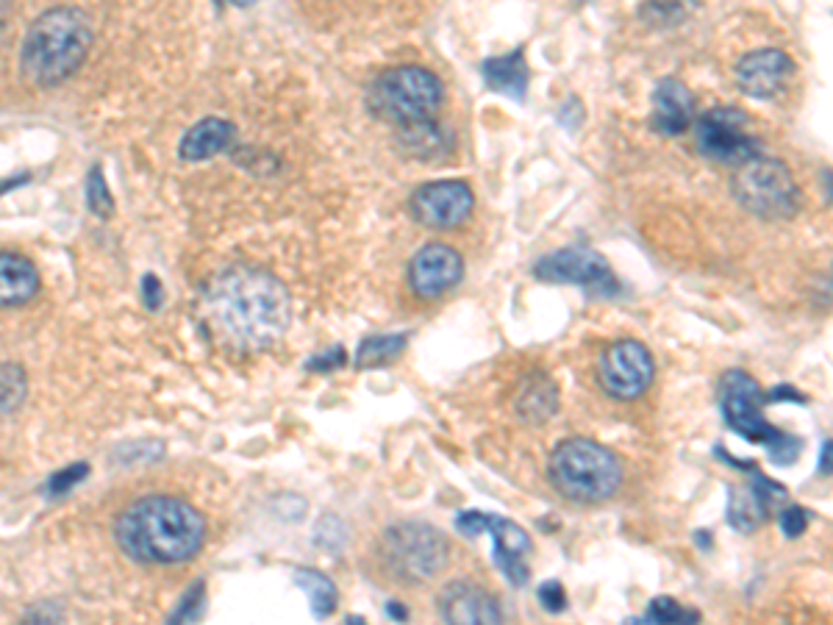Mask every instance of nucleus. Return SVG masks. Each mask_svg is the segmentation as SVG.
Instances as JSON below:
<instances>
[{
	"instance_id": "nucleus-1",
	"label": "nucleus",
	"mask_w": 833,
	"mask_h": 625,
	"mask_svg": "<svg viewBox=\"0 0 833 625\" xmlns=\"http://www.w3.org/2000/svg\"><path fill=\"white\" fill-rule=\"evenodd\" d=\"M203 320L223 348L256 353L284 337L292 320V300L273 273L234 264L209 281L203 292Z\"/></svg>"
},
{
	"instance_id": "nucleus-2",
	"label": "nucleus",
	"mask_w": 833,
	"mask_h": 625,
	"mask_svg": "<svg viewBox=\"0 0 833 625\" xmlns=\"http://www.w3.org/2000/svg\"><path fill=\"white\" fill-rule=\"evenodd\" d=\"M206 539L195 506L173 495H145L128 503L114 520V542L139 564H184Z\"/></svg>"
},
{
	"instance_id": "nucleus-3",
	"label": "nucleus",
	"mask_w": 833,
	"mask_h": 625,
	"mask_svg": "<svg viewBox=\"0 0 833 625\" xmlns=\"http://www.w3.org/2000/svg\"><path fill=\"white\" fill-rule=\"evenodd\" d=\"M92 48V20L75 6L42 12L25 31L20 70L37 87H56L84 64Z\"/></svg>"
},
{
	"instance_id": "nucleus-4",
	"label": "nucleus",
	"mask_w": 833,
	"mask_h": 625,
	"mask_svg": "<svg viewBox=\"0 0 833 625\" xmlns=\"http://www.w3.org/2000/svg\"><path fill=\"white\" fill-rule=\"evenodd\" d=\"M550 484L559 495L575 503H603L617 495L622 484V464L617 453L595 439H564L550 453Z\"/></svg>"
},
{
	"instance_id": "nucleus-5",
	"label": "nucleus",
	"mask_w": 833,
	"mask_h": 625,
	"mask_svg": "<svg viewBox=\"0 0 833 625\" xmlns=\"http://www.w3.org/2000/svg\"><path fill=\"white\" fill-rule=\"evenodd\" d=\"M764 403H767V395L753 375L739 367L722 373L720 412L725 423L731 425V431L747 442L764 445L772 464H795L800 448H803V439L778 431L761 412Z\"/></svg>"
},
{
	"instance_id": "nucleus-6",
	"label": "nucleus",
	"mask_w": 833,
	"mask_h": 625,
	"mask_svg": "<svg viewBox=\"0 0 833 625\" xmlns=\"http://www.w3.org/2000/svg\"><path fill=\"white\" fill-rule=\"evenodd\" d=\"M445 87L439 75L417 67V64H400L386 70L367 92V103L373 114L386 123L398 125L400 131H411L434 120V114L442 109Z\"/></svg>"
},
{
	"instance_id": "nucleus-7",
	"label": "nucleus",
	"mask_w": 833,
	"mask_h": 625,
	"mask_svg": "<svg viewBox=\"0 0 833 625\" xmlns=\"http://www.w3.org/2000/svg\"><path fill=\"white\" fill-rule=\"evenodd\" d=\"M378 562L400 584H423L448 564V539L428 523H398L378 542Z\"/></svg>"
},
{
	"instance_id": "nucleus-8",
	"label": "nucleus",
	"mask_w": 833,
	"mask_h": 625,
	"mask_svg": "<svg viewBox=\"0 0 833 625\" xmlns=\"http://www.w3.org/2000/svg\"><path fill=\"white\" fill-rule=\"evenodd\" d=\"M731 192L739 206L761 220H789L800 212V187L781 159L759 156L742 164L731 178Z\"/></svg>"
},
{
	"instance_id": "nucleus-9",
	"label": "nucleus",
	"mask_w": 833,
	"mask_h": 625,
	"mask_svg": "<svg viewBox=\"0 0 833 625\" xmlns=\"http://www.w3.org/2000/svg\"><path fill=\"white\" fill-rule=\"evenodd\" d=\"M695 145L714 164H742L764 156V145L750 134V117L736 106H717L697 117Z\"/></svg>"
},
{
	"instance_id": "nucleus-10",
	"label": "nucleus",
	"mask_w": 833,
	"mask_h": 625,
	"mask_svg": "<svg viewBox=\"0 0 833 625\" xmlns=\"http://www.w3.org/2000/svg\"><path fill=\"white\" fill-rule=\"evenodd\" d=\"M534 275L548 284L584 287L589 295H597V298L620 295V281L611 270L609 259L592 248L553 250L534 264Z\"/></svg>"
},
{
	"instance_id": "nucleus-11",
	"label": "nucleus",
	"mask_w": 833,
	"mask_h": 625,
	"mask_svg": "<svg viewBox=\"0 0 833 625\" xmlns=\"http://www.w3.org/2000/svg\"><path fill=\"white\" fill-rule=\"evenodd\" d=\"M656 378L653 353L639 339H620L603 350L597 362V381L606 395L617 400H636L645 395Z\"/></svg>"
},
{
	"instance_id": "nucleus-12",
	"label": "nucleus",
	"mask_w": 833,
	"mask_h": 625,
	"mask_svg": "<svg viewBox=\"0 0 833 625\" xmlns=\"http://www.w3.org/2000/svg\"><path fill=\"white\" fill-rule=\"evenodd\" d=\"M456 528L470 539L489 531L495 537V564L500 567V573L506 575L514 587H523L528 581L525 556L531 553V537L514 520L486 512H461L456 517Z\"/></svg>"
},
{
	"instance_id": "nucleus-13",
	"label": "nucleus",
	"mask_w": 833,
	"mask_h": 625,
	"mask_svg": "<svg viewBox=\"0 0 833 625\" xmlns=\"http://www.w3.org/2000/svg\"><path fill=\"white\" fill-rule=\"evenodd\" d=\"M475 195L470 184L456 181V178H442V181H428L423 187L414 189L409 200L411 217L425 228L445 231L456 228L470 214H473Z\"/></svg>"
},
{
	"instance_id": "nucleus-14",
	"label": "nucleus",
	"mask_w": 833,
	"mask_h": 625,
	"mask_svg": "<svg viewBox=\"0 0 833 625\" xmlns=\"http://www.w3.org/2000/svg\"><path fill=\"white\" fill-rule=\"evenodd\" d=\"M464 275V259L445 242L423 245L409 262V289L420 300H436L456 287Z\"/></svg>"
},
{
	"instance_id": "nucleus-15",
	"label": "nucleus",
	"mask_w": 833,
	"mask_h": 625,
	"mask_svg": "<svg viewBox=\"0 0 833 625\" xmlns=\"http://www.w3.org/2000/svg\"><path fill=\"white\" fill-rule=\"evenodd\" d=\"M792 73H795V62L781 48L750 50L734 67L736 87L753 100H772L775 95H781Z\"/></svg>"
},
{
	"instance_id": "nucleus-16",
	"label": "nucleus",
	"mask_w": 833,
	"mask_h": 625,
	"mask_svg": "<svg viewBox=\"0 0 833 625\" xmlns=\"http://www.w3.org/2000/svg\"><path fill=\"white\" fill-rule=\"evenodd\" d=\"M781 500H786L784 484H778V481H772V478H767L759 470H753L747 487H731V495H728V523L739 534H753L756 528L764 525V520L775 509V503H781Z\"/></svg>"
},
{
	"instance_id": "nucleus-17",
	"label": "nucleus",
	"mask_w": 833,
	"mask_h": 625,
	"mask_svg": "<svg viewBox=\"0 0 833 625\" xmlns=\"http://www.w3.org/2000/svg\"><path fill=\"white\" fill-rule=\"evenodd\" d=\"M439 609L448 625H500L503 614H500L498 600L492 592H486L484 587H475L470 581H456L450 584L442 598H439Z\"/></svg>"
},
{
	"instance_id": "nucleus-18",
	"label": "nucleus",
	"mask_w": 833,
	"mask_h": 625,
	"mask_svg": "<svg viewBox=\"0 0 833 625\" xmlns=\"http://www.w3.org/2000/svg\"><path fill=\"white\" fill-rule=\"evenodd\" d=\"M695 120V95L678 78H661L653 89V128L664 137H678Z\"/></svg>"
},
{
	"instance_id": "nucleus-19",
	"label": "nucleus",
	"mask_w": 833,
	"mask_h": 625,
	"mask_svg": "<svg viewBox=\"0 0 833 625\" xmlns=\"http://www.w3.org/2000/svg\"><path fill=\"white\" fill-rule=\"evenodd\" d=\"M234 134H237L234 123H228L223 117H206L184 134L181 145H178V156L184 162H206V159L217 156L220 150L228 148Z\"/></svg>"
},
{
	"instance_id": "nucleus-20",
	"label": "nucleus",
	"mask_w": 833,
	"mask_h": 625,
	"mask_svg": "<svg viewBox=\"0 0 833 625\" xmlns=\"http://www.w3.org/2000/svg\"><path fill=\"white\" fill-rule=\"evenodd\" d=\"M39 275L31 259H25L20 253L3 250L0 253V298L3 306H23L37 295Z\"/></svg>"
},
{
	"instance_id": "nucleus-21",
	"label": "nucleus",
	"mask_w": 833,
	"mask_h": 625,
	"mask_svg": "<svg viewBox=\"0 0 833 625\" xmlns=\"http://www.w3.org/2000/svg\"><path fill=\"white\" fill-rule=\"evenodd\" d=\"M486 87L498 95H509L511 100H525L528 92V62H525V50L517 48L506 56H492L481 64Z\"/></svg>"
},
{
	"instance_id": "nucleus-22",
	"label": "nucleus",
	"mask_w": 833,
	"mask_h": 625,
	"mask_svg": "<svg viewBox=\"0 0 833 625\" xmlns=\"http://www.w3.org/2000/svg\"><path fill=\"white\" fill-rule=\"evenodd\" d=\"M559 409V392L556 384L550 381L548 375H531L528 381H523L520 395H517V412L531 423L548 420L553 412Z\"/></svg>"
},
{
	"instance_id": "nucleus-23",
	"label": "nucleus",
	"mask_w": 833,
	"mask_h": 625,
	"mask_svg": "<svg viewBox=\"0 0 833 625\" xmlns=\"http://www.w3.org/2000/svg\"><path fill=\"white\" fill-rule=\"evenodd\" d=\"M295 584L309 595L311 612H314L317 620L331 617V614L336 612V600H339V595H336L334 581H331L328 575H323L320 570H311V567H303V570L295 573Z\"/></svg>"
},
{
	"instance_id": "nucleus-24",
	"label": "nucleus",
	"mask_w": 833,
	"mask_h": 625,
	"mask_svg": "<svg viewBox=\"0 0 833 625\" xmlns=\"http://www.w3.org/2000/svg\"><path fill=\"white\" fill-rule=\"evenodd\" d=\"M647 625H697L700 623V612L686 609L684 603H678L670 595H659L650 600L645 612Z\"/></svg>"
},
{
	"instance_id": "nucleus-25",
	"label": "nucleus",
	"mask_w": 833,
	"mask_h": 625,
	"mask_svg": "<svg viewBox=\"0 0 833 625\" xmlns=\"http://www.w3.org/2000/svg\"><path fill=\"white\" fill-rule=\"evenodd\" d=\"M406 350V337L403 334H392V337H367L359 345L356 353V364L359 367H378V364L392 362L395 356H400Z\"/></svg>"
},
{
	"instance_id": "nucleus-26",
	"label": "nucleus",
	"mask_w": 833,
	"mask_h": 625,
	"mask_svg": "<svg viewBox=\"0 0 833 625\" xmlns=\"http://www.w3.org/2000/svg\"><path fill=\"white\" fill-rule=\"evenodd\" d=\"M3 414H12L25 398V389H28V381H25V373L17 367V364H3Z\"/></svg>"
},
{
	"instance_id": "nucleus-27",
	"label": "nucleus",
	"mask_w": 833,
	"mask_h": 625,
	"mask_svg": "<svg viewBox=\"0 0 833 625\" xmlns=\"http://www.w3.org/2000/svg\"><path fill=\"white\" fill-rule=\"evenodd\" d=\"M87 200L89 209L98 214V217H109V214H112V195H109V189H106V181H103V170H100V167H92V173H89Z\"/></svg>"
},
{
	"instance_id": "nucleus-28",
	"label": "nucleus",
	"mask_w": 833,
	"mask_h": 625,
	"mask_svg": "<svg viewBox=\"0 0 833 625\" xmlns=\"http://www.w3.org/2000/svg\"><path fill=\"white\" fill-rule=\"evenodd\" d=\"M87 473L89 464H70V467H64V470H59V473L50 478L48 492L50 495H64V492H70L81 478H87Z\"/></svg>"
},
{
	"instance_id": "nucleus-29",
	"label": "nucleus",
	"mask_w": 833,
	"mask_h": 625,
	"mask_svg": "<svg viewBox=\"0 0 833 625\" xmlns=\"http://www.w3.org/2000/svg\"><path fill=\"white\" fill-rule=\"evenodd\" d=\"M778 523H781L784 537L797 539V537H803V534H806V528H809V514H806V509H800V506H786V509H781Z\"/></svg>"
},
{
	"instance_id": "nucleus-30",
	"label": "nucleus",
	"mask_w": 833,
	"mask_h": 625,
	"mask_svg": "<svg viewBox=\"0 0 833 625\" xmlns=\"http://www.w3.org/2000/svg\"><path fill=\"white\" fill-rule=\"evenodd\" d=\"M200 606H203V584H195L192 587V592H187V598L181 600V606H178V612L173 614V620L167 625H189V620L195 617V612H200Z\"/></svg>"
},
{
	"instance_id": "nucleus-31",
	"label": "nucleus",
	"mask_w": 833,
	"mask_h": 625,
	"mask_svg": "<svg viewBox=\"0 0 833 625\" xmlns=\"http://www.w3.org/2000/svg\"><path fill=\"white\" fill-rule=\"evenodd\" d=\"M539 600H542V606L553 614L567 609V592L561 587V581H545V584L539 587Z\"/></svg>"
},
{
	"instance_id": "nucleus-32",
	"label": "nucleus",
	"mask_w": 833,
	"mask_h": 625,
	"mask_svg": "<svg viewBox=\"0 0 833 625\" xmlns=\"http://www.w3.org/2000/svg\"><path fill=\"white\" fill-rule=\"evenodd\" d=\"M348 362V353H345V348H331L328 353H323V356H314V359H309V370H317V373H328V370H336V367H342V364Z\"/></svg>"
},
{
	"instance_id": "nucleus-33",
	"label": "nucleus",
	"mask_w": 833,
	"mask_h": 625,
	"mask_svg": "<svg viewBox=\"0 0 833 625\" xmlns=\"http://www.w3.org/2000/svg\"><path fill=\"white\" fill-rule=\"evenodd\" d=\"M142 298H145V306H148L150 312H156L159 306H162V284H159V278L150 273L145 275V281H142Z\"/></svg>"
},
{
	"instance_id": "nucleus-34",
	"label": "nucleus",
	"mask_w": 833,
	"mask_h": 625,
	"mask_svg": "<svg viewBox=\"0 0 833 625\" xmlns=\"http://www.w3.org/2000/svg\"><path fill=\"white\" fill-rule=\"evenodd\" d=\"M770 400H772V403H784V400H792V403H800V406H806V395H803L800 389L789 387V384H778V387H772Z\"/></svg>"
},
{
	"instance_id": "nucleus-35",
	"label": "nucleus",
	"mask_w": 833,
	"mask_h": 625,
	"mask_svg": "<svg viewBox=\"0 0 833 625\" xmlns=\"http://www.w3.org/2000/svg\"><path fill=\"white\" fill-rule=\"evenodd\" d=\"M817 470H820V475H833V439H828V442L822 445L820 464H817Z\"/></svg>"
},
{
	"instance_id": "nucleus-36",
	"label": "nucleus",
	"mask_w": 833,
	"mask_h": 625,
	"mask_svg": "<svg viewBox=\"0 0 833 625\" xmlns=\"http://www.w3.org/2000/svg\"><path fill=\"white\" fill-rule=\"evenodd\" d=\"M822 184H825V195L833 203V170H822Z\"/></svg>"
},
{
	"instance_id": "nucleus-37",
	"label": "nucleus",
	"mask_w": 833,
	"mask_h": 625,
	"mask_svg": "<svg viewBox=\"0 0 833 625\" xmlns=\"http://www.w3.org/2000/svg\"><path fill=\"white\" fill-rule=\"evenodd\" d=\"M386 614L395 617V620H406V609H403L400 603H389V606H386Z\"/></svg>"
},
{
	"instance_id": "nucleus-38",
	"label": "nucleus",
	"mask_w": 833,
	"mask_h": 625,
	"mask_svg": "<svg viewBox=\"0 0 833 625\" xmlns=\"http://www.w3.org/2000/svg\"><path fill=\"white\" fill-rule=\"evenodd\" d=\"M23 625H56V623H53V620H48L45 614H31V617H28Z\"/></svg>"
},
{
	"instance_id": "nucleus-39",
	"label": "nucleus",
	"mask_w": 833,
	"mask_h": 625,
	"mask_svg": "<svg viewBox=\"0 0 833 625\" xmlns=\"http://www.w3.org/2000/svg\"><path fill=\"white\" fill-rule=\"evenodd\" d=\"M697 545H703V548H711V534L709 531H697Z\"/></svg>"
},
{
	"instance_id": "nucleus-40",
	"label": "nucleus",
	"mask_w": 833,
	"mask_h": 625,
	"mask_svg": "<svg viewBox=\"0 0 833 625\" xmlns=\"http://www.w3.org/2000/svg\"><path fill=\"white\" fill-rule=\"evenodd\" d=\"M345 625H367V620H361V617H356V614H353V617H348V623Z\"/></svg>"
}]
</instances>
